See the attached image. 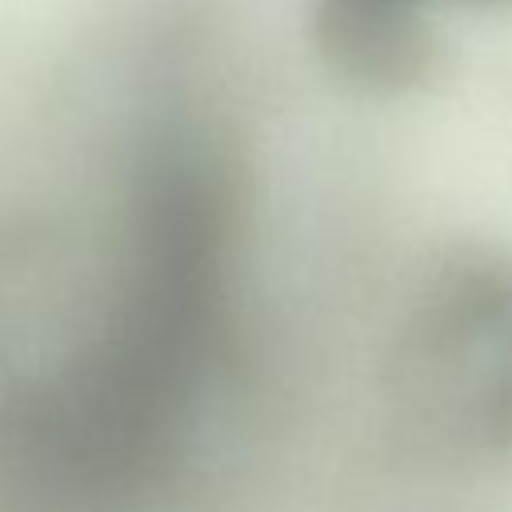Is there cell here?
Returning a JSON list of instances; mask_svg holds the SVG:
<instances>
[{
	"label": "cell",
	"mask_w": 512,
	"mask_h": 512,
	"mask_svg": "<svg viewBox=\"0 0 512 512\" xmlns=\"http://www.w3.org/2000/svg\"><path fill=\"white\" fill-rule=\"evenodd\" d=\"M448 4H508V0H316V12H368V16H392L432 28L436 12Z\"/></svg>",
	"instance_id": "cell-2"
},
{
	"label": "cell",
	"mask_w": 512,
	"mask_h": 512,
	"mask_svg": "<svg viewBox=\"0 0 512 512\" xmlns=\"http://www.w3.org/2000/svg\"><path fill=\"white\" fill-rule=\"evenodd\" d=\"M400 404L440 444H512V264L448 268L408 324Z\"/></svg>",
	"instance_id": "cell-1"
}]
</instances>
